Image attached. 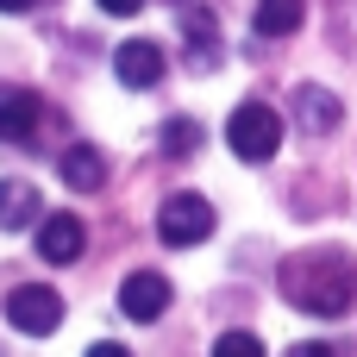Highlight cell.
I'll return each instance as SVG.
<instances>
[{
	"label": "cell",
	"mask_w": 357,
	"mask_h": 357,
	"mask_svg": "<svg viewBox=\"0 0 357 357\" xmlns=\"http://www.w3.org/2000/svg\"><path fill=\"white\" fill-rule=\"evenodd\" d=\"M213 226H220V213H213V201L207 195H169L163 207H157V238L169 245V251H188V245H207L213 238Z\"/></svg>",
	"instance_id": "3"
},
{
	"label": "cell",
	"mask_w": 357,
	"mask_h": 357,
	"mask_svg": "<svg viewBox=\"0 0 357 357\" xmlns=\"http://www.w3.org/2000/svg\"><path fill=\"white\" fill-rule=\"evenodd\" d=\"M307 19V0H257V38H289L295 25Z\"/></svg>",
	"instance_id": "13"
},
{
	"label": "cell",
	"mask_w": 357,
	"mask_h": 357,
	"mask_svg": "<svg viewBox=\"0 0 357 357\" xmlns=\"http://www.w3.org/2000/svg\"><path fill=\"white\" fill-rule=\"evenodd\" d=\"M169 276H157V270H132L126 282H119V314L126 320H138V326H157L163 314H169Z\"/></svg>",
	"instance_id": "5"
},
{
	"label": "cell",
	"mask_w": 357,
	"mask_h": 357,
	"mask_svg": "<svg viewBox=\"0 0 357 357\" xmlns=\"http://www.w3.org/2000/svg\"><path fill=\"white\" fill-rule=\"evenodd\" d=\"M163 69H169V56H163L157 38H126V44L113 50V75H119L126 88H157Z\"/></svg>",
	"instance_id": "6"
},
{
	"label": "cell",
	"mask_w": 357,
	"mask_h": 357,
	"mask_svg": "<svg viewBox=\"0 0 357 357\" xmlns=\"http://www.w3.org/2000/svg\"><path fill=\"white\" fill-rule=\"evenodd\" d=\"M0 314H6L13 333H25V339H50V333L63 326V295L44 289V282H19V289L0 301Z\"/></svg>",
	"instance_id": "4"
},
{
	"label": "cell",
	"mask_w": 357,
	"mask_h": 357,
	"mask_svg": "<svg viewBox=\"0 0 357 357\" xmlns=\"http://www.w3.org/2000/svg\"><path fill=\"white\" fill-rule=\"evenodd\" d=\"M100 13H113V19H132V13H144V0H100Z\"/></svg>",
	"instance_id": "16"
},
{
	"label": "cell",
	"mask_w": 357,
	"mask_h": 357,
	"mask_svg": "<svg viewBox=\"0 0 357 357\" xmlns=\"http://www.w3.org/2000/svg\"><path fill=\"white\" fill-rule=\"evenodd\" d=\"M182 31H188V56H195V63H213V56H220V19H213L207 6H188V13H182Z\"/></svg>",
	"instance_id": "12"
},
{
	"label": "cell",
	"mask_w": 357,
	"mask_h": 357,
	"mask_svg": "<svg viewBox=\"0 0 357 357\" xmlns=\"http://www.w3.org/2000/svg\"><path fill=\"white\" fill-rule=\"evenodd\" d=\"M213 357H264V339L257 333H220L213 339Z\"/></svg>",
	"instance_id": "15"
},
{
	"label": "cell",
	"mask_w": 357,
	"mask_h": 357,
	"mask_svg": "<svg viewBox=\"0 0 357 357\" xmlns=\"http://www.w3.org/2000/svg\"><path fill=\"white\" fill-rule=\"evenodd\" d=\"M25 6H38V0H0V13H25Z\"/></svg>",
	"instance_id": "19"
},
{
	"label": "cell",
	"mask_w": 357,
	"mask_h": 357,
	"mask_svg": "<svg viewBox=\"0 0 357 357\" xmlns=\"http://www.w3.org/2000/svg\"><path fill=\"white\" fill-rule=\"evenodd\" d=\"M38 220H44V201H38V188H31V182H19V176H13V182H0V226H6V232H19V226H38Z\"/></svg>",
	"instance_id": "11"
},
{
	"label": "cell",
	"mask_w": 357,
	"mask_h": 357,
	"mask_svg": "<svg viewBox=\"0 0 357 357\" xmlns=\"http://www.w3.org/2000/svg\"><path fill=\"white\" fill-rule=\"evenodd\" d=\"M226 144L238 163H270L276 144H282V113L270 100H238L232 119H226Z\"/></svg>",
	"instance_id": "2"
},
{
	"label": "cell",
	"mask_w": 357,
	"mask_h": 357,
	"mask_svg": "<svg viewBox=\"0 0 357 357\" xmlns=\"http://www.w3.org/2000/svg\"><path fill=\"white\" fill-rule=\"evenodd\" d=\"M88 357H132L126 345H113V339H100V345H88Z\"/></svg>",
	"instance_id": "18"
},
{
	"label": "cell",
	"mask_w": 357,
	"mask_h": 357,
	"mask_svg": "<svg viewBox=\"0 0 357 357\" xmlns=\"http://www.w3.org/2000/svg\"><path fill=\"white\" fill-rule=\"evenodd\" d=\"M295 119H301V132L326 138V132H339L345 107H339V94H333V88H320V82H301V88H295Z\"/></svg>",
	"instance_id": "9"
},
{
	"label": "cell",
	"mask_w": 357,
	"mask_h": 357,
	"mask_svg": "<svg viewBox=\"0 0 357 357\" xmlns=\"http://www.w3.org/2000/svg\"><path fill=\"white\" fill-rule=\"evenodd\" d=\"M282 301L314 320H345L357 301V264L345 251H307L282 264Z\"/></svg>",
	"instance_id": "1"
},
{
	"label": "cell",
	"mask_w": 357,
	"mask_h": 357,
	"mask_svg": "<svg viewBox=\"0 0 357 357\" xmlns=\"http://www.w3.org/2000/svg\"><path fill=\"white\" fill-rule=\"evenodd\" d=\"M289 357H339V351H333V345H320V339H314V345H289Z\"/></svg>",
	"instance_id": "17"
},
{
	"label": "cell",
	"mask_w": 357,
	"mask_h": 357,
	"mask_svg": "<svg viewBox=\"0 0 357 357\" xmlns=\"http://www.w3.org/2000/svg\"><path fill=\"white\" fill-rule=\"evenodd\" d=\"M201 138H207V132H201V119H188V113H182V119H169V126H163V138H157V144H163V157H195V151H201Z\"/></svg>",
	"instance_id": "14"
},
{
	"label": "cell",
	"mask_w": 357,
	"mask_h": 357,
	"mask_svg": "<svg viewBox=\"0 0 357 357\" xmlns=\"http://www.w3.org/2000/svg\"><path fill=\"white\" fill-rule=\"evenodd\" d=\"M56 176H63L75 195H94V188H107V157H100L94 144H69V151L56 157Z\"/></svg>",
	"instance_id": "10"
},
{
	"label": "cell",
	"mask_w": 357,
	"mask_h": 357,
	"mask_svg": "<svg viewBox=\"0 0 357 357\" xmlns=\"http://www.w3.org/2000/svg\"><path fill=\"white\" fill-rule=\"evenodd\" d=\"M88 251V226L75 213H44L38 220V257L44 264H75Z\"/></svg>",
	"instance_id": "7"
},
{
	"label": "cell",
	"mask_w": 357,
	"mask_h": 357,
	"mask_svg": "<svg viewBox=\"0 0 357 357\" xmlns=\"http://www.w3.org/2000/svg\"><path fill=\"white\" fill-rule=\"evenodd\" d=\"M38 119H44V100L31 88H0V138L6 144H31Z\"/></svg>",
	"instance_id": "8"
}]
</instances>
